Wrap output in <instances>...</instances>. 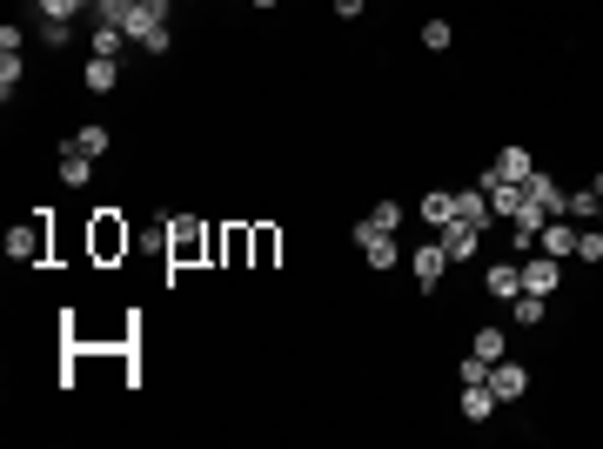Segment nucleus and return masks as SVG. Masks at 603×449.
I'll list each match as a JSON object with an SVG mask.
<instances>
[{"label": "nucleus", "instance_id": "30", "mask_svg": "<svg viewBox=\"0 0 603 449\" xmlns=\"http://www.w3.org/2000/svg\"><path fill=\"white\" fill-rule=\"evenodd\" d=\"M41 41L47 47H67V41H74V21H41Z\"/></svg>", "mask_w": 603, "mask_h": 449}, {"label": "nucleus", "instance_id": "35", "mask_svg": "<svg viewBox=\"0 0 603 449\" xmlns=\"http://www.w3.org/2000/svg\"><path fill=\"white\" fill-rule=\"evenodd\" d=\"M161 7H175V0H161Z\"/></svg>", "mask_w": 603, "mask_h": 449}, {"label": "nucleus", "instance_id": "3", "mask_svg": "<svg viewBox=\"0 0 603 449\" xmlns=\"http://www.w3.org/2000/svg\"><path fill=\"white\" fill-rule=\"evenodd\" d=\"M134 248V228L114 215V208H101L94 215V262H114V255H128Z\"/></svg>", "mask_w": 603, "mask_h": 449}, {"label": "nucleus", "instance_id": "9", "mask_svg": "<svg viewBox=\"0 0 603 449\" xmlns=\"http://www.w3.org/2000/svg\"><path fill=\"white\" fill-rule=\"evenodd\" d=\"M409 269H416V289H436V282L449 275V248H443V235H436L429 248H416V255H409Z\"/></svg>", "mask_w": 603, "mask_h": 449}, {"label": "nucleus", "instance_id": "22", "mask_svg": "<svg viewBox=\"0 0 603 449\" xmlns=\"http://www.w3.org/2000/svg\"><path fill=\"white\" fill-rule=\"evenodd\" d=\"M215 248L228 262H242V255H255V228H228V235H215Z\"/></svg>", "mask_w": 603, "mask_h": 449}, {"label": "nucleus", "instance_id": "7", "mask_svg": "<svg viewBox=\"0 0 603 449\" xmlns=\"http://www.w3.org/2000/svg\"><path fill=\"white\" fill-rule=\"evenodd\" d=\"M577 235H583V228L570 222V215H550L543 235H536V248H543V255H557V262H570V255H577Z\"/></svg>", "mask_w": 603, "mask_h": 449}, {"label": "nucleus", "instance_id": "16", "mask_svg": "<svg viewBox=\"0 0 603 449\" xmlns=\"http://www.w3.org/2000/svg\"><path fill=\"white\" fill-rule=\"evenodd\" d=\"M81 81H88V94H108L114 81H121V61H114V54H88V68H81Z\"/></svg>", "mask_w": 603, "mask_h": 449}, {"label": "nucleus", "instance_id": "5", "mask_svg": "<svg viewBox=\"0 0 603 449\" xmlns=\"http://www.w3.org/2000/svg\"><path fill=\"white\" fill-rule=\"evenodd\" d=\"M456 409H463V423H496V389L490 382H456Z\"/></svg>", "mask_w": 603, "mask_h": 449}, {"label": "nucleus", "instance_id": "32", "mask_svg": "<svg viewBox=\"0 0 603 449\" xmlns=\"http://www.w3.org/2000/svg\"><path fill=\"white\" fill-rule=\"evenodd\" d=\"M362 7H369V0H335V14H342V21H356Z\"/></svg>", "mask_w": 603, "mask_h": 449}, {"label": "nucleus", "instance_id": "12", "mask_svg": "<svg viewBox=\"0 0 603 449\" xmlns=\"http://www.w3.org/2000/svg\"><path fill=\"white\" fill-rule=\"evenodd\" d=\"M456 222L496 228V208H490V195H483V181H476V188H456Z\"/></svg>", "mask_w": 603, "mask_h": 449}, {"label": "nucleus", "instance_id": "28", "mask_svg": "<svg viewBox=\"0 0 603 449\" xmlns=\"http://www.w3.org/2000/svg\"><path fill=\"white\" fill-rule=\"evenodd\" d=\"M577 262H603V228H597V222L577 235Z\"/></svg>", "mask_w": 603, "mask_h": 449}, {"label": "nucleus", "instance_id": "23", "mask_svg": "<svg viewBox=\"0 0 603 449\" xmlns=\"http://www.w3.org/2000/svg\"><path fill=\"white\" fill-rule=\"evenodd\" d=\"M21 74H27V54H0V101H14Z\"/></svg>", "mask_w": 603, "mask_h": 449}, {"label": "nucleus", "instance_id": "13", "mask_svg": "<svg viewBox=\"0 0 603 449\" xmlns=\"http://www.w3.org/2000/svg\"><path fill=\"white\" fill-rule=\"evenodd\" d=\"M483 235H490V228H476V222H449V228H443V248H449V262H469V255L483 248Z\"/></svg>", "mask_w": 603, "mask_h": 449}, {"label": "nucleus", "instance_id": "34", "mask_svg": "<svg viewBox=\"0 0 603 449\" xmlns=\"http://www.w3.org/2000/svg\"><path fill=\"white\" fill-rule=\"evenodd\" d=\"M597 228H603V208H597Z\"/></svg>", "mask_w": 603, "mask_h": 449}, {"label": "nucleus", "instance_id": "20", "mask_svg": "<svg viewBox=\"0 0 603 449\" xmlns=\"http://www.w3.org/2000/svg\"><path fill=\"white\" fill-rule=\"evenodd\" d=\"M362 262H369V269H396V262H402L396 235H376V242H362Z\"/></svg>", "mask_w": 603, "mask_h": 449}, {"label": "nucleus", "instance_id": "1", "mask_svg": "<svg viewBox=\"0 0 603 449\" xmlns=\"http://www.w3.org/2000/svg\"><path fill=\"white\" fill-rule=\"evenodd\" d=\"M168 14H175V7H161V0H134L128 21H121L128 47H141V54H168V47H175V27H168Z\"/></svg>", "mask_w": 603, "mask_h": 449}, {"label": "nucleus", "instance_id": "14", "mask_svg": "<svg viewBox=\"0 0 603 449\" xmlns=\"http://www.w3.org/2000/svg\"><path fill=\"white\" fill-rule=\"evenodd\" d=\"M490 175H496V181H530V175H536V155L510 141V148H496V168H490Z\"/></svg>", "mask_w": 603, "mask_h": 449}, {"label": "nucleus", "instance_id": "10", "mask_svg": "<svg viewBox=\"0 0 603 449\" xmlns=\"http://www.w3.org/2000/svg\"><path fill=\"white\" fill-rule=\"evenodd\" d=\"M483 195H490V208L496 215H503V222H516V215H523V181H496V175H483Z\"/></svg>", "mask_w": 603, "mask_h": 449}, {"label": "nucleus", "instance_id": "27", "mask_svg": "<svg viewBox=\"0 0 603 449\" xmlns=\"http://www.w3.org/2000/svg\"><path fill=\"white\" fill-rule=\"evenodd\" d=\"M449 41H456V27L449 21H423V47L429 54H449Z\"/></svg>", "mask_w": 603, "mask_h": 449}, {"label": "nucleus", "instance_id": "6", "mask_svg": "<svg viewBox=\"0 0 603 449\" xmlns=\"http://www.w3.org/2000/svg\"><path fill=\"white\" fill-rule=\"evenodd\" d=\"M490 389H496V403H523V396H530V369H523V362H490Z\"/></svg>", "mask_w": 603, "mask_h": 449}, {"label": "nucleus", "instance_id": "11", "mask_svg": "<svg viewBox=\"0 0 603 449\" xmlns=\"http://www.w3.org/2000/svg\"><path fill=\"white\" fill-rule=\"evenodd\" d=\"M483 289H490L496 302H516V295H523V262H490V269H483Z\"/></svg>", "mask_w": 603, "mask_h": 449}, {"label": "nucleus", "instance_id": "31", "mask_svg": "<svg viewBox=\"0 0 603 449\" xmlns=\"http://www.w3.org/2000/svg\"><path fill=\"white\" fill-rule=\"evenodd\" d=\"M275 262V228H255V269Z\"/></svg>", "mask_w": 603, "mask_h": 449}, {"label": "nucleus", "instance_id": "29", "mask_svg": "<svg viewBox=\"0 0 603 449\" xmlns=\"http://www.w3.org/2000/svg\"><path fill=\"white\" fill-rule=\"evenodd\" d=\"M456 382H490V362H483V356H463V362H456Z\"/></svg>", "mask_w": 603, "mask_h": 449}, {"label": "nucleus", "instance_id": "24", "mask_svg": "<svg viewBox=\"0 0 603 449\" xmlns=\"http://www.w3.org/2000/svg\"><path fill=\"white\" fill-rule=\"evenodd\" d=\"M74 148H81V155H108V128H101V121L74 128Z\"/></svg>", "mask_w": 603, "mask_h": 449}, {"label": "nucleus", "instance_id": "19", "mask_svg": "<svg viewBox=\"0 0 603 449\" xmlns=\"http://www.w3.org/2000/svg\"><path fill=\"white\" fill-rule=\"evenodd\" d=\"M88 47H94V54H114V61H121V54H128V34H121V27L88 21Z\"/></svg>", "mask_w": 603, "mask_h": 449}, {"label": "nucleus", "instance_id": "26", "mask_svg": "<svg viewBox=\"0 0 603 449\" xmlns=\"http://www.w3.org/2000/svg\"><path fill=\"white\" fill-rule=\"evenodd\" d=\"M128 7H134V0H94V14H88V21H101V27H121V21H128Z\"/></svg>", "mask_w": 603, "mask_h": 449}, {"label": "nucleus", "instance_id": "8", "mask_svg": "<svg viewBox=\"0 0 603 449\" xmlns=\"http://www.w3.org/2000/svg\"><path fill=\"white\" fill-rule=\"evenodd\" d=\"M523 289H530V295H557V289H563V262L536 248L530 262H523Z\"/></svg>", "mask_w": 603, "mask_h": 449}, {"label": "nucleus", "instance_id": "17", "mask_svg": "<svg viewBox=\"0 0 603 449\" xmlns=\"http://www.w3.org/2000/svg\"><path fill=\"white\" fill-rule=\"evenodd\" d=\"M88 175H94V155H81L74 141H61V181H67V188H81Z\"/></svg>", "mask_w": 603, "mask_h": 449}, {"label": "nucleus", "instance_id": "15", "mask_svg": "<svg viewBox=\"0 0 603 449\" xmlns=\"http://www.w3.org/2000/svg\"><path fill=\"white\" fill-rule=\"evenodd\" d=\"M416 222H429L436 235H443V228L456 222V195H449V188H429V195H423V208H416Z\"/></svg>", "mask_w": 603, "mask_h": 449}, {"label": "nucleus", "instance_id": "2", "mask_svg": "<svg viewBox=\"0 0 603 449\" xmlns=\"http://www.w3.org/2000/svg\"><path fill=\"white\" fill-rule=\"evenodd\" d=\"M7 262H21V269H41V262H47V215L7 228Z\"/></svg>", "mask_w": 603, "mask_h": 449}, {"label": "nucleus", "instance_id": "4", "mask_svg": "<svg viewBox=\"0 0 603 449\" xmlns=\"http://www.w3.org/2000/svg\"><path fill=\"white\" fill-rule=\"evenodd\" d=\"M201 248H208V228L195 215H168V262H201Z\"/></svg>", "mask_w": 603, "mask_h": 449}, {"label": "nucleus", "instance_id": "21", "mask_svg": "<svg viewBox=\"0 0 603 449\" xmlns=\"http://www.w3.org/2000/svg\"><path fill=\"white\" fill-rule=\"evenodd\" d=\"M597 208H603V195H597V188H577L563 215H570V222H577V228H590V222H597Z\"/></svg>", "mask_w": 603, "mask_h": 449}, {"label": "nucleus", "instance_id": "25", "mask_svg": "<svg viewBox=\"0 0 603 449\" xmlns=\"http://www.w3.org/2000/svg\"><path fill=\"white\" fill-rule=\"evenodd\" d=\"M369 222H376L382 235H396V228L409 222V215H402V202H376V208H369Z\"/></svg>", "mask_w": 603, "mask_h": 449}, {"label": "nucleus", "instance_id": "18", "mask_svg": "<svg viewBox=\"0 0 603 449\" xmlns=\"http://www.w3.org/2000/svg\"><path fill=\"white\" fill-rule=\"evenodd\" d=\"M469 356H483V362H503V356H510V336H503V329L490 322V329H476V342H469Z\"/></svg>", "mask_w": 603, "mask_h": 449}, {"label": "nucleus", "instance_id": "33", "mask_svg": "<svg viewBox=\"0 0 603 449\" xmlns=\"http://www.w3.org/2000/svg\"><path fill=\"white\" fill-rule=\"evenodd\" d=\"M248 7H275V0H248Z\"/></svg>", "mask_w": 603, "mask_h": 449}]
</instances>
